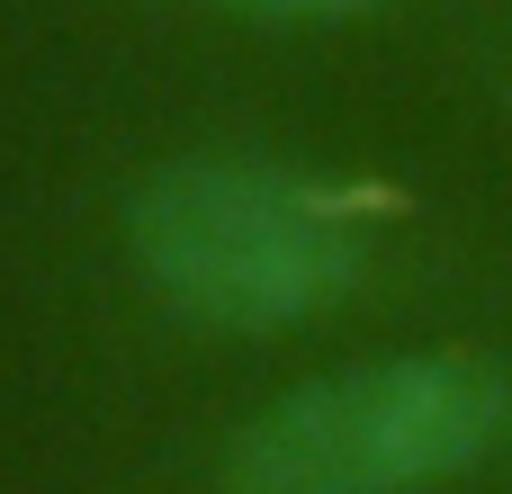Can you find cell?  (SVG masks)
<instances>
[{
  "label": "cell",
  "instance_id": "6da1fadb",
  "mask_svg": "<svg viewBox=\"0 0 512 494\" xmlns=\"http://www.w3.org/2000/svg\"><path fill=\"white\" fill-rule=\"evenodd\" d=\"M126 261L198 333H297L360 297L369 234L306 171L171 153L126 198Z\"/></svg>",
  "mask_w": 512,
  "mask_h": 494
},
{
  "label": "cell",
  "instance_id": "7a4b0ae2",
  "mask_svg": "<svg viewBox=\"0 0 512 494\" xmlns=\"http://www.w3.org/2000/svg\"><path fill=\"white\" fill-rule=\"evenodd\" d=\"M512 441V378L486 351H387L270 396L225 494H441Z\"/></svg>",
  "mask_w": 512,
  "mask_h": 494
},
{
  "label": "cell",
  "instance_id": "3957f363",
  "mask_svg": "<svg viewBox=\"0 0 512 494\" xmlns=\"http://www.w3.org/2000/svg\"><path fill=\"white\" fill-rule=\"evenodd\" d=\"M207 9H234V18H360V9H387V0H207Z\"/></svg>",
  "mask_w": 512,
  "mask_h": 494
}]
</instances>
